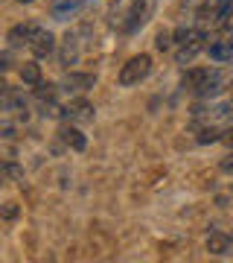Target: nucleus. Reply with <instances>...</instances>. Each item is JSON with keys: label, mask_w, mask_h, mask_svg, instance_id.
<instances>
[{"label": "nucleus", "mask_w": 233, "mask_h": 263, "mask_svg": "<svg viewBox=\"0 0 233 263\" xmlns=\"http://www.w3.org/2000/svg\"><path fill=\"white\" fill-rule=\"evenodd\" d=\"M175 62L178 65H189L198 53H204L210 44H207V29L193 24V27H178L175 32Z\"/></svg>", "instance_id": "1"}, {"label": "nucleus", "mask_w": 233, "mask_h": 263, "mask_svg": "<svg viewBox=\"0 0 233 263\" xmlns=\"http://www.w3.org/2000/svg\"><path fill=\"white\" fill-rule=\"evenodd\" d=\"M88 41H91V27H88V24H82V27H73V29L65 35L61 47H58V65H61V67L79 65V59H82L84 50H88Z\"/></svg>", "instance_id": "2"}, {"label": "nucleus", "mask_w": 233, "mask_h": 263, "mask_svg": "<svg viewBox=\"0 0 233 263\" xmlns=\"http://www.w3.org/2000/svg\"><path fill=\"white\" fill-rule=\"evenodd\" d=\"M230 9H233V0H204L196 9V24L204 29H219V24L227 18Z\"/></svg>", "instance_id": "3"}, {"label": "nucleus", "mask_w": 233, "mask_h": 263, "mask_svg": "<svg viewBox=\"0 0 233 263\" xmlns=\"http://www.w3.org/2000/svg\"><path fill=\"white\" fill-rule=\"evenodd\" d=\"M152 73V56L140 53V56L129 59L125 65L120 67V85L122 88H131V85H140L146 76Z\"/></svg>", "instance_id": "4"}, {"label": "nucleus", "mask_w": 233, "mask_h": 263, "mask_svg": "<svg viewBox=\"0 0 233 263\" xmlns=\"http://www.w3.org/2000/svg\"><path fill=\"white\" fill-rule=\"evenodd\" d=\"M96 117V108H93L84 97H70V103L61 105V117L58 120L65 123H91Z\"/></svg>", "instance_id": "5"}, {"label": "nucleus", "mask_w": 233, "mask_h": 263, "mask_svg": "<svg viewBox=\"0 0 233 263\" xmlns=\"http://www.w3.org/2000/svg\"><path fill=\"white\" fill-rule=\"evenodd\" d=\"M233 88V70H222V67H216L213 76L204 82V88L198 91V100H216V97H222L224 91H230Z\"/></svg>", "instance_id": "6"}, {"label": "nucleus", "mask_w": 233, "mask_h": 263, "mask_svg": "<svg viewBox=\"0 0 233 263\" xmlns=\"http://www.w3.org/2000/svg\"><path fill=\"white\" fill-rule=\"evenodd\" d=\"M0 103H3V111L9 114V117H18V120H27L29 117V103H27V97H24V91H18V88L3 85Z\"/></svg>", "instance_id": "7"}, {"label": "nucleus", "mask_w": 233, "mask_h": 263, "mask_svg": "<svg viewBox=\"0 0 233 263\" xmlns=\"http://www.w3.org/2000/svg\"><path fill=\"white\" fill-rule=\"evenodd\" d=\"M96 0H53L50 3V18L53 21H70L76 15L88 12Z\"/></svg>", "instance_id": "8"}, {"label": "nucleus", "mask_w": 233, "mask_h": 263, "mask_svg": "<svg viewBox=\"0 0 233 263\" xmlns=\"http://www.w3.org/2000/svg\"><path fill=\"white\" fill-rule=\"evenodd\" d=\"M155 6H158V0H137V6H134V12H131L129 24L122 27V35H134V32H140V29L152 21Z\"/></svg>", "instance_id": "9"}, {"label": "nucleus", "mask_w": 233, "mask_h": 263, "mask_svg": "<svg viewBox=\"0 0 233 263\" xmlns=\"http://www.w3.org/2000/svg\"><path fill=\"white\" fill-rule=\"evenodd\" d=\"M61 88H65L67 94L82 97V94H88V91L96 88V73H79V70H70V73L65 76Z\"/></svg>", "instance_id": "10"}, {"label": "nucleus", "mask_w": 233, "mask_h": 263, "mask_svg": "<svg viewBox=\"0 0 233 263\" xmlns=\"http://www.w3.org/2000/svg\"><path fill=\"white\" fill-rule=\"evenodd\" d=\"M38 24L32 21H24V24H15V27L6 32V41H9V47H29L32 44V38L38 35Z\"/></svg>", "instance_id": "11"}, {"label": "nucleus", "mask_w": 233, "mask_h": 263, "mask_svg": "<svg viewBox=\"0 0 233 263\" xmlns=\"http://www.w3.org/2000/svg\"><path fill=\"white\" fill-rule=\"evenodd\" d=\"M134 6H137V0H114L111 9H108V24L122 32V27L129 24L131 12H134Z\"/></svg>", "instance_id": "12"}, {"label": "nucleus", "mask_w": 233, "mask_h": 263, "mask_svg": "<svg viewBox=\"0 0 233 263\" xmlns=\"http://www.w3.org/2000/svg\"><path fill=\"white\" fill-rule=\"evenodd\" d=\"M216 67H189L184 73V79H181V88L184 91H189V94H198L201 88H204V82L213 76Z\"/></svg>", "instance_id": "13"}, {"label": "nucleus", "mask_w": 233, "mask_h": 263, "mask_svg": "<svg viewBox=\"0 0 233 263\" xmlns=\"http://www.w3.org/2000/svg\"><path fill=\"white\" fill-rule=\"evenodd\" d=\"M29 50H32V56H35V59L53 56V53H56V35H53L50 29H38V35L32 38Z\"/></svg>", "instance_id": "14"}, {"label": "nucleus", "mask_w": 233, "mask_h": 263, "mask_svg": "<svg viewBox=\"0 0 233 263\" xmlns=\"http://www.w3.org/2000/svg\"><path fill=\"white\" fill-rule=\"evenodd\" d=\"M207 53H210V59H213L216 65H233V38L224 35L219 41H210Z\"/></svg>", "instance_id": "15"}, {"label": "nucleus", "mask_w": 233, "mask_h": 263, "mask_svg": "<svg viewBox=\"0 0 233 263\" xmlns=\"http://www.w3.org/2000/svg\"><path fill=\"white\" fill-rule=\"evenodd\" d=\"M58 138H61V143H65V146H70L73 152H82L84 146H88V138L82 135V129H79L76 123H67V126H61Z\"/></svg>", "instance_id": "16"}, {"label": "nucleus", "mask_w": 233, "mask_h": 263, "mask_svg": "<svg viewBox=\"0 0 233 263\" xmlns=\"http://www.w3.org/2000/svg\"><path fill=\"white\" fill-rule=\"evenodd\" d=\"M233 243H230V237L222 234V231H213V234L207 237V252L210 254H219V257H224V254H230Z\"/></svg>", "instance_id": "17"}, {"label": "nucleus", "mask_w": 233, "mask_h": 263, "mask_svg": "<svg viewBox=\"0 0 233 263\" xmlns=\"http://www.w3.org/2000/svg\"><path fill=\"white\" fill-rule=\"evenodd\" d=\"M20 82L29 85V88L41 85V65H35V62H24V67H20Z\"/></svg>", "instance_id": "18"}, {"label": "nucleus", "mask_w": 233, "mask_h": 263, "mask_svg": "<svg viewBox=\"0 0 233 263\" xmlns=\"http://www.w3.org/2000/svg\"><path fill=\"white\" fill-rule=\"evenodd\" d=\"M155 47L160 50V53H169V50H175V35L172 32H158V38H155Z\"/></svg>", "instance_id": "19"}, {"label": "nucleus", "mask_w": 233, "mask_h": 263, "mask_svg": "<svg viewBox=\"0 0 233 263\" xmlns=\"http://www.w3.org/2000/svg\"><path fill=\"white\" fill-rule=\"evenodd\" d=\"M219 29H222L224 35H230V38H233V9L227 12V18H224L222 24H219Z\"/></svg>", "instance_id": "20"}, {"label": "nucleus", "mask_w": 233, "mask_h": 263, "mask_svg": "<svg viewBox=\"0 0 233 263\" xmlns=\"http://www.w3.org/2000/svg\"><path fill=\"white\" fill-rule=\"evenodd\" d=\"M15 216H18V205L15 202H6L3 205V219H15Z\"/></svg>", "instance_id": "21"}, {"label": "nucleus", "mask_w": 233, "mask_h": 263, "mask_svg": "<svg viewBox=\"0 0 233 263\" xmlns=\"http://www.w3.org/2000/svg\"><path fill=\"white\" fill-rule=\"evenodd\" d=\"M18 3H35V0H18Z\"/></svg>", "instance_id": "22"}]
</instances>
